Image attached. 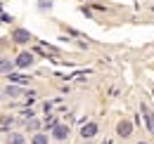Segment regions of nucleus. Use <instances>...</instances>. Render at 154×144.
<instances>
[{"mask_svg":"<svg viewBox=\"0 0 154 144\" xmlns=\"http://www.w3.org/2000/svg\"><path fill=\"white\" fill-rule=\"evenodd\" d=\"M24 92H26V88H21V85H7L5 90H2V97H10V99H17V97H24Z\"/></svg>","mask_w":154,"mask_h":144,"instance_id":"6","label":"nucleus"},{"mask_svg":"<svg viewBox=\"0 0 154 144\" xmlns=\"http://www.w3.org/2000/svg\"><path fill=\"white\" fill-rule=\"evenodd\" d=\"M69 36H71V38H81V31H76V28H69Z\"/></svg>","mask_w":154,"mask_h":144,"instance_id":"19","label":"nucleus"},{"mask_svg":"<svg viewBox=\"0 0 154 144\" xmlns=\"http://www.w3.org/2000/svg\"><path fill=\"white\" fill-rule=\"evenodd\" d=\"M31 144H50V135L48 132H33L31 135Z\"/></svg>","mask_w":154,"mask_h":144,"instance_id":"13","label":"nucleus"},{"mask_svg":"<svg viewBox=\"0 0 154 144\" xmlns=\"http://www.w3.org/2000/svg\"><path fill=\"white\" fill-rule=\"evenodd\" d=\"M12 43H14V45H26V43H31V31H26V28H14V31H12Z\"/></svg>","mask_w":154,"mask_h":144,"instance_id":"5","label":"nucleus"},{"mask_svg":"<svg viewBox=\"0 0 154 144\" xmlns=\"http://www.w3.org/2000/svg\"><path fill=\"white\" fill-rule=\"evenodd\" d=\"M0 19H2L5 24H10V21H12V17H10V14H0Z\"/></svg>","mask_w":154,"mask_h":144,"instance_id":"20","label":"nucleus"},{"mask_svg":"<svg viewBox=\"0 0 154 144\" xmlns=\"http://www.w3.org/2000/svg\"><path fill=\"white\" fill-rule=\"evenodd\" d=\"M14 123H17V121H14L12 116H5V118H0V132H5V135H7V132H12Z\"/></svg>","mask_w":154,"mask_h":144,"instance_id":"11","label":"nucleus"},{"mask_svg":"<svg viewBox=\"0 0 154 144\" xmlns=\"http://www.w3.org/2000/svg\"><path fill=\"white\" fill-rule=\"evenodd\" d=\"M19 116H21V121L36 118V109H33V106H19Z\"/></svg>","mask_w":154,"mask_h":144,"instance_id":"16","label":"nucleus"},{"mask_svg":"<svg viewBox=\"0 0 154 144\" xmlns=\"http://www.w3.org/2000/svg\"><path fill=\"white\" fill-rule=\"evenodd\" d=\"M69 135H71V128L66 125V123H62V121H59L57 125L50 130V137H52V140H57V142H64V140H69Z\"/></svg>","mask_w":154,"mask_h":144,"instance_id":"2","label":"nucleus"},{"mask_svg":"<svg viewBox=\"0 0 154 144\" xmlns=\"http://www.w3.org/2000/svg\"><path fill=\"white\" fill-rule=\"evenodd\" d=\"M7 80L12 83V85H29V76H21V73H7Z\"/></svg>","mask_w":154,"mask_h":144,"instance_id":"9","label":"nucleus"},{"mask_svg":"<svg viewBox=\"0 0 154 144\" xmlns=\"http://www.w3.org/2000/svg\"><path fill=\"white\" fill-rule=\"evenodd\" d=\"M24 130L31 132V135H33V132H40V121H38V118H29V121H24Z\"/></svg>","mask_w":154,"mask_h":144,"instance_id":"12","label":"nucleus"},{"mask_svg":"<svg viewBox=\"0 0 154 144\" xmlns=\"http://www.w3.org/2000/svg\"><path fill=\"white\" fill-rule=\"evenodd\" d=\"M57 102H59V99H45V102H40V111H43L45 116H48V113H52Z\"/></svg>","mask_w":154,"mask_h":144,"instance_id":"15","label":"nucleus"},{"mask_svg":"<svg viewBox=\"0 0 154 144\" xmlns=\"http://www.w3.org/2000/svg\"><path fill=\"white\" fill-rule=\"evenodd\" d=\"M85 76H90V69H81V71L66 73V76H62V78H64V80H78V78H85Z\"/></svg>","mask_w":154,"mask_h":144,"instance_id":"14","label":"nucleus"},{"mask_svg":"<svg viewBox=\"0 0 154 144\" xmlns=\"http://www.w3.org/2000/svg\"><path fill=\"white\" fill-rule=\"evenodd\" d=\"M38 10H40V12L52 10V0H38Z\"/></svg>","mask_w":154,"mask_h":144,"instance_id":"18","label":"nucleus"},{"mask_svg":"<svg viewBox=\"0 0 154 144\" xmlns=\"http://www.w3.org/2000/svg\"><path fill=\"white\" fill-rule=\"evenodd\" d=\"M5 144H26V137H24V132L12 130V132H7V142Z\"/></svg>","mask_w":154,"mask_h":144,"instance_id":"10","label":"nucleus"},{"mask_svg":"<svg viewBox=\"0 0 154 144\" xmlns=\"http://www.w3.org/2000/svg\"><path fill=\"white\" fill-rule=\"evenodd\" d=\"M78 132H81V137H83V140H88V142H90V140H95V137H97L100 125H97L95 121H88V123H83V125H81Z\"/></svg>","mask_w":154,"mask_h":144,"instance_id":"3","label":"nucleus"},{"mask_svg":"<svg viewBox=\"0 0 154 144\" xmlns=\"http://www.w3.org/2000/svg\"><path fill=\"white\" fill-rule=\"evenodd\" d=\"M100 144H114V140H109V137H107V140H102Z\"/></svg>","mask_w":154,"mask_h":144,"instance_id":"21","label":"nucleus"},{"mask_svg":"<svg viewBox=\"0 0 154 144\" xmlns=\"http://www.w3.org/2000/svg\"><path fill=\"white\" fill-rule=\"evenodd\" d=\"M0 135H2V132H0Z\"/></svg>","mask_w":154,"mask_h":144,"instance_id":"25","label":"nucleus"},{"mask_svg":"<svg viewBox=\"0 0 154 144\" xmlns=\"http://www.w3.org/2000/svg\"><path fill=\"white\" fill-rule=\"evenodd\" d=\"M14 71V64H12V62H7V59H0V73H5V76H7V73H12Z\"/></svg>","mask_w":154,"mask_h":144,"instance_id":"17","label":"nucleus"},{"mask_svg":"<svg viewBox=\"0 0 154 144\" xmlns=\"http://www.w3.org/2000/svg\"><path fill=\"white\" fill-rule=\"evenodd\" d=\"M149 132H152V135H154V121H152V128H149Z\"/></svg>","mask_w":154,"mask_h":144,"instance_id":"23","label":"nucleus"},{"mask_svg":"<svg viewBox=\"0 0 154 144\" xmlns=\"http://www.w3.org/2000/svg\"><path fill=\"white\" fill-rule=\"evenodd\" d=\"M140 116L145 118V125H142V128H147V130H149V128H152V121H154V113L149 111L147 104H142V106H140Z\"/></svg>","mask_w":154,"mask_h":144,"instance_id":"8","label":"nucleus"},{"mask_svg":"<svg viewBox=\"0 0 154 144\" xmlns=\"http://www.w3.org/2000/svg\"><path fill=\"white\" fill-rule=\"evenodd\" d=\"M135 144H149V142H145V140H140V142H135Z\"/></svg>","mask_w":154,"mask_h":144,"instance_id":"22","label":"nucleus"},{"mask_svg":"<svg viewBox=\"0 0 154 144\" xmlns=\"http://www.w3.org/2000/svg\"><path fill=\"white\" fill-rule=\"evenodd\" d=\"M0 102H2V92H0Z\"/></svg>","mask_w":154,"mask_h":144,"instance_id":"24","label":"nucleus"},{"mask_svg":"<svg viewBox=\"0 0 154 144\" xmlns=\"http://www.w3.org/2000/svg\"><path fill=\"white\" fill-rule=\"evenodd\" d=\"M133 130H135V125L131 123V121H126V118H121V121L116 123V135L123 137V140H128V137L133 135Z\"/></svg>","mask_w":154,"mask_h":144,"instance_id":"4","label":"nucleus"},{"mask_svg":"<svg viewBox=\"0 0 154 144\" xmlns=\"http://www.w3.org/2000/svg\"><path fill=\"white\" fill-rule=\"evenodd\" d=\"M14 69H31L33 66V54L29 52V50H21L17 57H14Z\"/></svg>","mask_w":154,"mask_h":144,"instance_id":"1","label":"nucleus"},{"mask_svg":"<svg viewBox=\"0 0 154 144\" xmlns=\"http://www.w3.org/2000/svg\"><path fill=\"white\" fill-rule=\"evenodd\" d=\"M57 123H59V116H57V113H48V116L43 118V123H40V132H50Z\"/></svg>","mask_w":154,"mask_h":144,"instance_id":"7","label":"nucleus"}]
</instances>
